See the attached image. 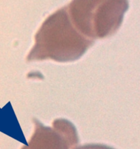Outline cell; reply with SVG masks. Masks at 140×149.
Returning <instances> with one entry per match:
<instances>
[{
    "label": "cell",
    "instance_id": "obj_1",
    "mask_svg": "<svg viewBox=\"0 0 140 149\" xmlns=\"http://www.w3.org/2000/svg\"><path fill=\"white\" fill-rule=\"evenodd\" d=\"M72 22L66 7L46 18L34 37L27 61L51 59L58 62L80 58L94 43Z\"/></svg>",
    "mask_w": 140,
    "mask_h": 149
},
{
    "label": "cell",
    "instance_id": "obj_2",
    "mask_svg": "<svg viewBox=\"0 0 140 149\" xmlns=\"http://www.w3.org/2000/svg\"><path fill=\"white\" fill-rule=\"evenodd\" d=\"M128 6V0H72L66 8L76 28L94 40L115 34Z\"/></svg>",
    "mask_w": 140,
    "mask_h": 149
},
{
    "label": "cell",
    "instance_id": "obj_3",
    "mask_svg": "<svg viewBox=\"0 0 140 149\" xmlns=\"http://www.w3.org/2000/svg\"><path fill=\"white\" fill-rule=\"evenodd\" d=\"M34 132L28 145L21 149H77L79 138L75 126L66 119H56L51 127L34 120Z\"/></svg>",
    "mask_w": 140,
    "mask_h": 149
},
{
    "label": "cell",
    "instance_id": "obj_4",
    "mask_svg": "<svg viewBox=\"0 0 140 149\" xmlns=\"http://www.w3.org/2000/svg\"><path fill=\"white\" fill-rule=\"evenodd\" d=\"M77 149H115L103 144H86L77 148Z\"/></svg>",
    "mask_w": 140,
    "mask_h": 149
}]
</instances>
